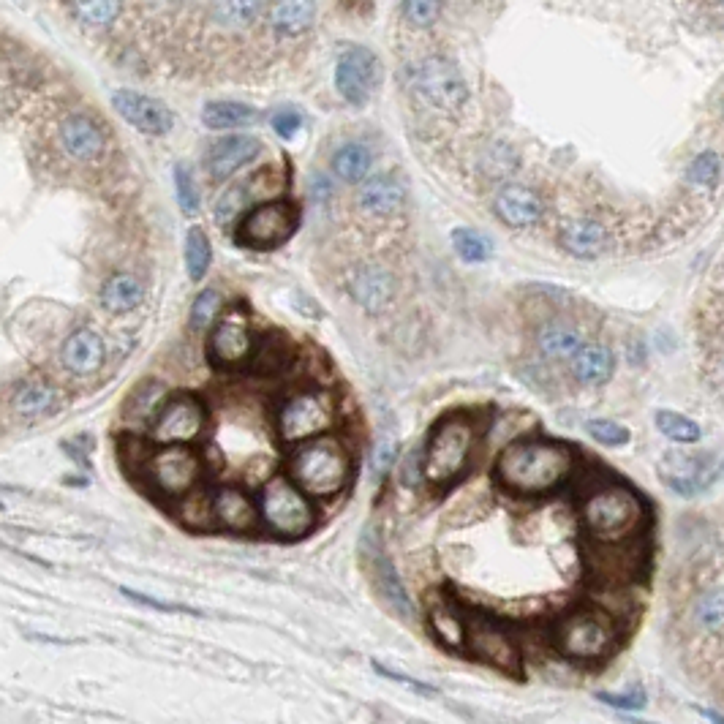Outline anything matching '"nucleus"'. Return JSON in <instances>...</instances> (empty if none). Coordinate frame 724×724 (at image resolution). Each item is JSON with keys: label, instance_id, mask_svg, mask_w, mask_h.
<instances>
[{"label": "nucleus", "instance_id": "17", "mask_svg": "<svg viewBox=\"0 0 724 724\" xmlns=\"http://www.w3.org/2000/svg\"><path fill=\"white\" fill-rule=\"evenodd\" d=\"M382 79V63L362 44H352L341 52V58L335 63V88L349 101L352 107H362Z\"/></svg>", "mask_w": 724, "mask_h": 724}, {"label": "nucleus", "instance_id": "57", "mask_svg": "<svg viewBox=\"0 0 724 724\" xmlns=\"http://www.w3.org/2000/svg\"><path fill=\"white\" fill-rule=\"evenodd\" d=\"M722 112H724V101H722Z\"/></svg>", "mask_w": 724, "mask_h": 724}, {"label": "nucleus", "instance_id": "44", "mask_svg": "<svg viewBox=\"0 0 724 724\" xmlns=\"http://www.w3.org/2000/svg\"><path fill=\"white\" fill-rule=\"evenodd\" d=\"M656 428L676 444H697L703 439V428L692 417L678 414V411H656Z\"/></svg>", "mask_w": 724, "mask_h": 724}, {"label": "nucleus", "instance_id": "6", "mask_svg": "<svg viewBox=\"0 0 724 724\" xmlns=\"http://www.w3.org/2000/svg\"><path fill=\"white\" fill-rule=\"evenodd\" d=\"M580 520L591 539L624 542L640 534L646 523V507L635 490L624 485H605L588 493V499L580 507Z\"/></svg>", "mask_w": 724, "mask_h": 724}, {"label": "nucleus", "instance_id": "32", "mask_svg": "<svg viewBox=\"0 0 724 724\" xmlns=\"http://www.w3.org/2000/svg\"><path fill=\"white\" fill-rule=\"evenodd\" d=\"M583 346V333L567 322H548L539 327L537 349L545 360H572Z\"/></svg>", "mask_w": 724, "mask_h": 724}, {"label": "nucleus", "instance_id": "5", "mask_svg": "<svg viewBox=\"0 0 724 724\" xmlns=\"http://www.w3.org/2000/svg\"><path fill=\"white\" fill-rule=\"evenodd\" d=\"M550 643L569 662H602L616 651V621L599 607H578L556 618L550 629Z\"/></svg>", "mask_w": 724, "mask_h": 724}, {"label": "nucleus", "instance_id": "23", "mask_svg": "<svg viewBox=\"0 0 724 724\" xmlns=\"http://www.w3.org/2000/svg\"><path fill=\"white\" fill-rule=\"evenodd\" d=\"M262 153V142L248 134H235V137H224L207 147L205 153V172L213 183H224L229 177L248 167Z\"/></svg>", "mask_w": 724, "mask_h": 724}, {"label": "nucleus", "instance_id": "48", "mask_svg": "<svg viewBox=\"0 0 724 724\" xmlns=\"http://www.w3.org/2000/svg\"><path fill=\"white\" fill-rule=\"evenodd\" d=\"M444 9V0H403V20L414 28L436 25Z\"/></svg>", "mask_w": 724, "mask_h": 724}, {"label": "nucleus", "instance_id": "52", "mask_svg": "<svg viewBox=\"0 0 724 724\" xmlns=\"http://www.w3.org/2000/svg\"><path fill=\"white\" fill-rule=\"evenodd\" d=\"M425 480V447L411 450L401 463V482L406 488H417Z\"/></svg>", "mask_w": 724, "mask_h": 724}, {"label": "nucleus", "instance_id": "19", "mask_svg": "<svg viewBox=\"0 0 724 724\" xmlns=\"http://www.w3.org/2000/svg\"><path fill=\"white\" fill-rule=\"evenodd\" d=\"M112 107L128 126L147 134V137H164L175 126L172 109L153 96H145L139 90H115L112 93Z\"/></svg>", "mask_w": 724, "mask_h": 724}, {"label": "nucleus", "instance_id": "39", "mask_svg": "<svg viewBox=\"0 0 724 724\" xmlns=\"http://www.w3.org/2000/svg\"><path fill=\"white\" fill-rule=\"evenodd\" d=\"M254 183H256V177H248L245 183H237V186H232L229 191H224V196L218 199V205H216V221L224 229H232V226H237V221L245 216V210L248 207H254L251 202H254Z\"/></svg>", "mask_w": 724, "mask_h": 724}, {"label": "nucleus", "instance_id": "13", "mask_svg": "<svg viewBox=\"0 0 724 724\" xmlns=\"http://www.w3.org/2000/svg\"><path fill=\"white\" fill-rule=\"evenodd\" d=\"M414 88L425 104H431L433 109H439L444 115H458L469 101V88H466L463 74L452 60L441 58V55H431L417 66Z\"/></svg>", "mask_w": 724, "mask_h": 724}, {"label": "nucleus", "instance_id": "27", "mask_svg": "<svg viewBox=\"0 0 724 724\" xmlns=\"http://www.w3.org/2000/svg\"><path fill=\"white\" fill-rule=\"evenodd\" d=\"M558 245L575 259H599L610 248V232L597 218H572L558 229Z\"/></svg>", "mask_w": 724, "mask_h": 724}, {"label": "nucleus", "instance_id": "4", "mask_svg": "<svg viewBox=\"0 0 724 724\" xmlns=\"http://www.w3.org/2000/svg\"><path fill=\"white\" fill-rule=\"evenodd\" d=\"M477 452V425L466 414L441 417L425 441V482L450 488L471 469Z\"/></svg>", "mask_w": 724, "mask_h": 724}, {"label": "nucleus", "instance_id": "10", "mask_svg": "<svg viewBox=\"0 0 724 724\" xmlns=\"http://www.w3.org/2000/svg\"><path fill=\"white\" fill-rule=\"evenodd\" d=\"M300 210L286 199H262L237 221L235 240L251 251H273L294 235Z\"/></svg>", "mask_w": 724, "mask_h": 724}, {"label": "nucleus", "instance_id": "30", "mask_svg": "<svg viewBox=\"0 0 724 724\" xmlns=\"http://www.w3.org/2000/svg\"><path fill=\"white\" fill-rule=\"evenodd\" d=\"M569 373L583 387H602L616 373V354L605 343H583L578 354L569 360Z\"/></svg>", "mask_w": 724, "mask_h": 724}, {"label": "nucleus", "instance_id": "8", "mask_svg": "<svg viewBox=\"0 0 724 724\" xmlns=\"http://www.w3.org/2000/svg\"><path fill=\"white\" fill-rule=\"evenodd\" d=\"M338 422V401L330 390L305 387L292 392L275 414V431L284 447L303 444L308 439L330 433Z\"/></svg>", "mask_w": 724, "mask_h": 724}, {"label": "nucleus", "instance_id": "28", "mask_svg": "<svg viewBox=\"0 0 724 724\" xmlns=\"http://www.w3.org/2000/svg\"><path fill=\"white\" fill-rule=\"evenodd\" d=\"M357 205L365 216L392 218L406 205V186L392 175H373L362 180L357 191Z\"/></svg>", "mask_w": 724, "mask_h": 724}, {"label": "nucleus", "instance_id": "31", "mask_svg": "<svg viewBox=\"0 0 724 724\" xmlns=\"http://www.w3.org/2000/svg\"><path fill=\"white\" fill-rule=\"evenodd\" d=\"M142 300H145V286L134 273L109 275L101 286V294H98L101 308L112 316L131 314L134 308H139Z\"/></svg>", "mask_w": 724, "mask_h": 724}, {"label": "nucleus", "instance_id": "11", "mask_svg": "<svg viewBox=\"0 0 724 724\" xmlns=\"http://www.w3.org/2000/svg\"><path fill=\"white\" fill-rule=\"evenodd\" d=\"M58 153L69 164L77 167H98L109 156V134L107 128L98 123L90 112H63L52 131Z\"/></svg>", "mask_w": 724, "mask_h": 724}, {"label": "nucleus", "instance_id": "16", "mask_svg": "<svg viewBox=\"0 0 724 724\" xmlns=\"http://www.w3.org/2000/svg\"><path fill=\"white\" fill-rule=\"evenodd\" d=\"M256 343L259 341L254 338L248 319L237 311H229V314H221V319L213 324V330L207 335V357L224 371H237L243 365H251Z\"/></svg>", "mask_w": 724, "mask_h": 724}, {"label": "nucleus", "instance_id": "20", "mask_svg": "<svg viewBox=\"0 0 724 724\" xmlns=\"http://www.w3.org/2000/svg\"><path fill=\"white\" fill-rule=\"evenodd\" d=\"M66 17L85 36L98 41H115V33L126 20V0H63Z\"/></svg>", "mask_w": 724, "mask_h": 724}, {"label": "nucleus", "instance_id": "42", "mask_svg": "<svg viewBox=\"0 0 724 724\" xmlns=\"http://www.w3.org/2000/svg\"><path fill=\"white\" fill-rule=\"evenodd\" d=\"M224 314V297L218 289H202L196 294L194 303H191V316H188V324L194 333H210L213 324L221 319Z\"/></svg>", "mask_w": 724, "mask_h": 724}, {"label": "nucleus", "instance_id": "38", "mask_svg": "<svg viewBox=\"0 0 724 724\" xmlns=\"http://www.w3.org/2000/svg\"><path fill=\"white\" fill-rule=\"evenodd\" d=\"M431 629L439 643L450 648H466V616H460L458 607L450 602H439L431 607Z\"/></svg>", "mask_w": 724, "mask_h": 724}, {"label": "nucleus", "instance_id": "55", "mask_svg": "<svg viewBox=\"0 0 724 724\" xmlns=\"http://www.w3.org/2000/svg\"><path fill=\"white\" fill-rule=\"evenodd\" d=\"M719 474H722V480H724V460H722V471H719Z\"/></svg>", "mask_w": 724, "mask_h": 724}, {"label": "nucleus", "instance_id": "7", "mask_svg": "<svg viewBox=\"0 0 724 724\" xmlns=\"http://www.w3.org/2000/svg\"><path fill=\"white\" fill-rule=\"evenodd\" d=\"M262 526L278 539H300L311 534L319 523L314 496L305 493L289 474H275L259 488Z\"/></svg>", "mask_w": 724, "mask_h": 724}, {"label": "nucleus", "instance_id": "46", "mask_svg": "<svg viewBox=\"0 0 724 724\" xmlns=\"http://www.w3.org/2000/svg\"><path fill=\"white\" fill-rule=\"evenodd\" d=\"M586 433L602 447H627L629 441H632V433H629L627 425H621L616 420H602V417L588 420Z\"/></svg>", "mask_w": 724, "mask_h": 724}, {"label": "nucleus", "instance_id": "25", "mask_svg": "<svg viewBox=\"0 0 724 724\" xmlns=\"http://www.w3.org/2000/svg\"><path fill=\"white\" fill-rule=\"evenodd\" d=\"M493 213L509 229H531L545 218V202L534 188L509 183L493 199Z\"/></svg>", "mask_w": 724, "mask_h": 724}, {"label": "nucleus", "instance_id": "3", "mask_svg": "<svg viewBox=\"0 0 724 724\" xmlns=\"http://www.w3.org/2000/svg\"><path fill=\"white\" fill-rule=\"evenodd\" d=\"M131 466L134 477L145 485L150 493H156L164 501H180L191 490L199 488L202 480V455L194 450V444H156L147 439L139 455L123 460Z\"/></svg>", "mask_w": 724, "mask_h": 724}, {"label": "nucleus", "instance_id": "12", "mask_svg": "<svg viewBox=\"0 0 724 724\" xmlns=\"http://www.w3.org/2000/svg\"><path fill=\"white\" fill-rule=\"evenodd\" d=\"M210 414L205 403L191 392H175L161 406L147 428V439L156 444H196L207 433Z\"/></svg>", "mask_w": 724, "mask_h": 724}, {"label": "nucleus", "instance_id": "51", "mask_svg": "<svg viewBox=\"0 0 724 724\" xmlns=\"http://www.w3.org/2000/svg\"><path fill=\"white\" fill-rule=\"evenodd\" d=\"M395 452H398V444L392 436H382V439L376 441V447L371 452V474L373 480L382 482V477L390 471L392 460H395Z\"/></svg>", "mask_w": 724, "mask_h": 724}, {"label": "nucleus", "instance_id": "36", "mask_svg": "<svg viewBox=\"0 0 724 724\" xmlns=\"http://www.w3.org/2000/svg\"><path fill=\"white\" fill-rule=\"evenodd\" d=\"M294 352L289 341H286L284 335H267L265 341L256 343V352H254V360H251V371L254 373H262V376H275V373L286 371V365L292 362Z\"/></svg>", "mask_w": 724, "mask_h": 724}, {"label": "nucleus", "instance_id": "53", "mask_svg": "<svg viewBox=\"0 0 724 724\" xmlns=\"http://www.w3.org/2000/svg\"><path fill=\"white\" fill-rule=\"evenodd\" d=\"M270 126L281 139H292L300 126H303V115L297 109H278L273 118H270Z\"/></svg>", "mask_w": 724, "mask_h": 724}, {"label": "nucleus", "instance_id": "45", "mask_svg": "<svg viewBox=\"0 0 724 724\" xmlns=\"http://www.w3.org/2000/svg\"><path fill=\"white\" fill-rule=\"evenodd\" d=\"M695 624L708 635H722L724 632V586L708 591L697 599Z\"/></svg>", "mask_w": 724, "mask_h": 724}, {"label": "nucleus", "instance_id": "15", "mask_svg": "<svg viewBox=\"0 0 724 724\" xmlns=\"http://www.w3.org/2000/svg\"><path fill=\"white\" fill-rule=\"evenodd\" d=\"M722 463L714 460L711 455H695V452H665L662 463H659V480L665 482L667 488L676 496L692 499L708 490L716 480H722Z\"/></svg>", "mask_w": 724, "mask_h": 724}, {"label": "nucleus", "instance_id": "2", "mask_svg": "<svg viewBox=\"0 0 724 724\" xmlns=\"http://www.w3.org/2000/svg\"><path fill=\"white\" fill-rule=\"evenodd\" d=\"M286 474L314 499H335L352 482V452L330 433L289 447Z\"/></svg>", "mask_w": 724, "mask_h": 724}, {"label": "nucleus", "instance_id": "24", "mask_svg": "<svg viewBox=\"0 0 724 724\" xmlns=\"http://www.w3.org/2000/svg\"><path fill=\"white\" fill-rule=\"evenodd\" d=\"M398 281L382 265H362L349 275V294L365 314H382L395 300Z\"/></svg>", "mask_w": 724, "mask_h": 724}, {"label": "nucleus", "instance_id": "34", "mask_svg": "<svg viewBox=\"0 0 724 724\" xmlns=\"http://www.w3.org/2000/svg\"><path fill=\"white\" fill-rule=\"evenodd\" d=\"M259 120L251 104L243 101H210L202 109V123L213 131H229V128H248Z\"/></svg>", "mask_w": 724, "mask_h": 724}, {"label": "nucleus", "instance_id": "56", "mask_svg": "<svg viewBox=\"0 0 724 724\" xmlns=\"http://www.w3.org/2000/svg\"><path fill=\"white\" fill-rule=\"evenodd\" d=\"M722 398H724V376H722Z\"/></svg>", "mask_w": 724, "mask_h": 724}, {"label": "nucleus", "instance_id": "50", "mask_svg": "<svg viewBox=\"0 0 724 724\" xmlns=\"http://www.w3.org/2000/svg\"><path fill=\"white\" fill-rule=\"evenodd\" d=\"M597 700H602L610 708H621V711H640L646 708L648 695L643 686H629L627 692H597Z\"/></svg>", "mask_w": 724, "mask_h": 724}, {"label": "nucleus", "instance_id": "22", "mask_svg": "<svg viewBox=\"0 0 724 724\" xmlns=\"http://www.w3.org/2000/svg\"><path fill=\"white\" fill-rule=\"evenodd\" d=\"M267 33L278 47H292L314 30L316 0H270Z\"/></svg>", "mask_w": 724, "mask_h": 724}, {"label": "nucleus", "instance_id": "26", "mask_svg": "<svg viewBox=\"0 0 724 724\" xmlns=\"http://www.w3.org/2000/svg\"><path fill=\"white\" fill-rule=\"evenodd\" d=\"M107 362V346L104 338L93 330V327H77L74 333L63 341L60 349V365L71 373V376H96Z\"/></svg>", "mask_w": 724, "mask_h": 724}, {"label": "nucleus", "instance_id": "29", "mask_svg": "<svg viewBox=\"0 0 724 724\" xmlns=\"http://www.w3.org/2000/svg\"><path fill=\"white\" fill-rule=\"evenodd\" d=\"M60 406H63L60 392L49 382H41V379L17 384V390L11 392L9 398L11 414L20 417V420H41V417H52Z\"/></svg>", "mask_w": 724, "mask_h": 724}, {"label": "nucleus", "instance_id": "54", "mask_svg": "<svg viewBox=\"0 0 724 724\" xmlns=\"http://www.w3.org/2000/svg\"><path fill=\"white\" fill-rule=\"evenodd\" d=\"M376 673H382L384 678H390V681H398L401 686H406V689H414V692H420V695H436V689L428 684H422V681H417V678H409V676H403V673H398V670H390V667H384L376 662Z\"/></svg>", "mask_w": 724, "mask_h": 724}, {"label": "nucleus", "instance_id": "35", "mask_svg": "<svg viewBox=\"0 0 724 724\" xmlns=\"http://www.w3.org/2000/svg\"><path fill=\"white\" fill-rule=\"evenodd\" d=\"M373 153L371 147L362 142H346L333 153V175L341 183H362L371 172Z\"/></svg>", "mask_w": 724, "mask_h": 724}, {"label": "nucleus", "instance_id": "37", "mask_svg": "<svg viewBox=\"0 0 724 724\" xmlns=\"http://www.w3.org/2000/svg\"><path fill=\"white\" fill-rule=\"evenodd\" d=\"M177 518L183 526L194 531L216 529V515H213V493L205 488H194L188 496L177 501Z\"/></svg>", "mask_w": 724, "mask_h": 724}, {"label": "nucleus", "instance_id": "40", "mask_svg": "<svg viewBox=\"0 0 724 724\" xmlns=\"http://www.w3.org/2000/svg\"><path fill=\"white\" fill-rule=\"evenodd\" d=\"M210 262H213V245H210V237L202 226H191L186 235V270L188 278L199 284L202 278L210 270Z\"/></svg>", "mask_w": 724, "mask_h": 724}, {"label": "nucleus", "instance_id": "41", "mask_svg": "<svg viewBox=\"0 0 724 724\" xmlns=\"http://www.w3.org/2000/svg\"><path fill=\"white\" fill-rule=\"evenodd\" d=\"M452 245H455V254L469 265H482L493 256V240L485 232H477L469 226H460L452 232Z\"/></svg>", "mask_w": 724, "mask_h": 724}, {"label": "nucleus", "instance_id": "33", "mask_svg": "<svg viewBox=\"0 0 724 724\" xmlns=\"http://www.w3.org/2000/svg\"><path fill=\"white\" fill-rule=\"evenodd\" d=\"M169 392L161 382H153L147 379L137 387V390L128 395L126 403V420L131 428H150V422L156 420V414L161 411V406L167 403Z\"/></svg>", "mask_w": 724, "mask_h": 724}, {"label": "nucleus", "instance_id": "49", "mask_svg": "<svg viewBox=\"0 0 724 724\" xmlns=\"http://www.w3.org/2000/svg\"><path fill=\"white\" fill-rule=\"evenodd\" d=\"M120 594L131 602H137L142 607H150V610H158V613H180V616H202V610H196V607H188V605H180V602H164V599H156V597H147L142 591H134V588H126L120 586Z\"/></svg>", "mask_w": 724, "mask_h": 724}, {"label": "nucleus", "instance_id": "18", "mask_svg": "<svg viewBox=\"0 0 724 724\" xmlns=\"http://www.w3.org/2000/svg\"><path fill=\"white\" fill-rule=\"evenodd\" d=\"M588 567L602 586L618 588L624 583H632L640 575L643 553L637 550L635 539H624V542H597L594 539V548L588 553Z\"/></svg>", "mask_w": 724, "mask_h": 724}, {"label": "nucleus", "instance_id": "47", "mask_svg": "<svg viewBox=\"0 0 724 724\" xmlns=\"http://www.w3.org/2000/svg\"><path fill=\"white\" fill-rule=\"evenodd\" d=\"M175 196L180 210L186 216H196L199 213V188H196V180L191 175L188 164H177L175 167Z\"/></svg>", "mask_w": 724, "mask_h": 724}, {"label": "nucleus", "instance_id": "14", "mask_svg": "<svg viewBox=\"0 0 724 724\" xmlns=\"http://www.w3.org/2000/svg\"><path fill=\"white\" fill-rule=\"evenodd\" d=\"M466 651L507 676H520L523 654L507 629L482 616H466Z\"/></svg>", "mask_w": 724, "mask_h": 724}, {"label": "nucleus", "instance_id": "9", "mask_svg": "<svg viewBox=\"0 0 724 724\" xmlns=\"http://www.w3.org/2000/svg\"><path fill=\"white\" fill-rule=\"evenodd\" d=\"M360 561L365 572H368V578H371L373 588H376V594L382 599L387 610H392L395 616L411 624L414 618H417V610H414V602H411L409 591L403 586L401 575H398V569L392 564L390 553L384 548L382 542V534L376 526H365L360 534Z\"/></svg>", "mask_w": 724, "mask_h": 724}, {"label": "nucleus", "instance_id": "43", "mask_svg": "<svg viewBox=\"0 0 724 724\" xmlns=\"http://www.w3.org/2000/svg\"><path fill=\"white\" fill-rule=\"evenodd\" d=\"M722 180V158L714 150H703L686 167V183L697 191H714Z\"/></svg>", "mask_w": 724, "mask_h": 724}, {"label": "nucleus", "instance_id": "21", "mask_svg": "<svg viewBox=\"0 0 724 724\" xmlns=\"http://www.w3.org/2000/svg\"><path fill=\"white\" fill-rule=\"evenodd\" d=\"M213 515H216V529L229 534H254L262 529L259 499H254L240 485H221L213 490Z\"/></svg>", "mask_w": 724, "mask_h": 724}, {"label": "nucleus", "instance_id": "1", "mask_svg": "<svg viewBox=\"0 0 724 724\" xmlns=\"http://www.w3.org/2000/svg\"><path fill=\"white\" fill-rule=\"evenodd\" d=\"M575 452L567 444L539 436H520L496 455L493 480L518 499H545L569 482Z\"/></svg>", "mask_w": 724, "mask_h": 724}]
</instances>
